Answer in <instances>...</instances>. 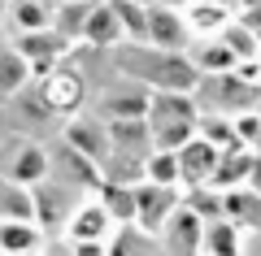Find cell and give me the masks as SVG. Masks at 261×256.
Masks as SVG:
<instances>
[{"label":"cell","instance_id":"cell-16","mask_svg":"<svg viewBox=\"0 0 261 256\" xmlns=\"http://www.w3.org/2000/svg\"><path fill=\"white\" fill-rule=\"evenodd\" d=\"M92 13V0H70L61 5V18H57V35L70 44V39H83V22Z\"/></svg>","mask_w":261,"mask_h":256},{"label":"cell","instance_id":"cell-27","mask_svg":"<svg viewBox=\"0 0 261 256\" xmlns=\"http://www.w3.org/2000/svg\"><path fill=\"white\" fill-rule=\"evenodd\" d=\"M157 5H166V9H178V13H183L187 5H192V0H157Z\"/></svg>","mask_w":261,"mask_h":256},{"label":"cell","instance_id":"cell-14","mask_svg":"<svg viewBox=\"0 0 261 256\" xmlns=\"http://www.w3.org/2000/svg\"><path fill=\"white\" fill-rule=\"evenodd\" d=\"M109 9L118 13V26L130 44L148 39V13H144V5H135V0H109Z\"/></svg>","mask_w":261,"mask_h":256},{"label":"cell","instance_id":"cell-12","mask_svg":"<svg viewBox=\"0 0 261 256\" xmlns=\"http://www.w3.org/2000/svg\"><path fill=\"white\" fill-rule=\"evenodd\" d=\"M35 247H39V226L35 221H18V217L0 221V252L5 256H27Z\"/></svg>","mask_w":261,"mask_h":256},{"label":"cell","instance_id":"cell-10","mask_svg":"<svg viewBox=\"0 0 261 256\" xmlns=\"http://www.w3.org/2000/svg\"><path fill=\"white\" fill-rule=\"evenodd\" d=\"M183 22L192 35H222V26H231V9H222V5H205V0H192L183 9Z\"/></svg>","mask_w":261,"mask_h":256},{"label":"cell","instance_id":"cell-25","mask_svg":"<svg viewBox=\"0 0 261 256\" xmlns=\"http://www.w3.org/2000/svg\"><path fill=\"white\" fill-rule=\"evenodd\" d=\"M235 22H240L248 35H257V44H261V5H257V9H240V18H235Z\"/></svg>","mask_w":261,"mask_h":256},{"label":"cell","instance_id":"cell-29","mask_svg":"<svg viewBox=\"0 0 261 256\" xmlns=\"http://www.w3.org/2000/svg\"><path fill=\"white\" fill-rule=\"evenodd\" d=\"M205 5H222V9H235V0H205Z\"/></svg>","mask_w":261,"mask_h":256},{"label":"cell","instance_id":"cell-8","mask_svg":"<svg viewBox=\"0 0 261 256\" xmlns=\"http://www.w3.org/2000/svg\"><path fill=\"white\" fill-rule=\"evenodd\" d=\"M83 39L92 48H118V44H126V35H122V26H118V13L109 9V0H105V5H92V13H87V22H83Z\"/></svg>","mask_w":261,"mask_h":256},{"label":"cell","instance_id":"cell-15","mask_svg":"<svg viewBox=\"0 0 261 256\" xmlns=\"http://www.w3.org/2000/svg\"><path fill=\"white\" fill-rule=\"evenodd\" d=\"M144 178L152 187H178V156L174 152H152L144 161Z\"/></svg>","mask_w":261,"mask_h":256},{"label":"cell","instance_id":"cell-26","mask_svg":"<svg viewBox=\"0 0 261 256\" xmlns=\"http://www.w3.org/2000/svg\"><path fill=\"white\" fill-rule=\"evenodd\" d=\"M79 256H100V243H74Z\"/></svg>","mask_w":261,"mask_h":256},{"label":"cell","instance_id":"cell-9","mask_svg":"<svg viewBox=\"0 0 261 256\" xmlns=\"http://www.w3.org/2000/svg\"><path fill=\"white\" fill-rule=\"evenodd\" d=\"M187 61H192L196 74H231V70H240V61L231 56V48H226L222 39H205V44H196L192 52H187Z\"/></svg>","mask_w":261,"mask_h":256},{"label":"cell","instance_id":"cell-20","mask_svg":"<svg viewBox=\"0 0 261 256\" xmlns=\"http://www.w3.org/2000/svg\"><path fill=\"white\" fill-rule=\"evenodd\" d=\"M226 213L244 217V226H261V195L257 191H231L226 195Z\"/></svg>","mask_w":261,"mask_h":256},{"label":"cell","instance_id":"cell-23","mask_svg":"<svg viewBox=\"0 0 261 256\" xmlns=\"http://www.w3.org/2000/svg\"><path fill=\"white\" fill-rule=\"evenodd\" d=\"M27 78H31V70H27V61H22L18 52L0 56V92H18Z\"/></svg>","mask_w":261,"mask_h":256},{"label":"cell","instance_id":"cell-18","mask_svg":"<svg viewBox=\"0 0 261 256\" xmlns=\"http://www.w3.org/2000/svg\"><path fill=\"white\" fill-rule=\"evenodd\" d=\"M44 169H48V156L39 152V148H22V156L13 161V183H35L39 187V178H44Z\"/></svg>","mask_w":261,"mask_h":256},{"label":"cell","instance_id":"cell-2","mask_svg":"<svg viewBox=\"0 0 261 256\" xmlns=\"http://www.w3.org/2000/svg\"><path fill=\"white\" fill-rule=\"evenodd\" d=\"M13 52L27 61L31 78H44V74H53V70H57V56L65 52V39L57 35L53 26H48V31H22Z\"/></svg>","mask_w":261,"mask_h":256},{"label":"cell","instance_id":"cell-6","mask_svg":"<svg viewBox=\"0 0 261 256\" xmlns=\"http://www.w3.org/2000/svg\"><path fill=\"white\" fill-rule=\"evenodd\" d=\"M130 191H135V217H140L148 230H161V221H170V209L178 204L174 187H152V183H144V187H130Z\"/></svg>","mask_w":261,"mask_h":256},{"label":"cell","instance_id":"cell-5","mask_svg":"<svg viewBox=\"0 0 261 256\" xmlns=\"http://www.w3.org/2000/svg\"><path fill=\"white\" fill-rule=\"evenodd\" d=\"M174 156H178V178H183V183L196 191V187H205L209 178H214L218 156H222V152H218L214 144H205V139H187Z\"/></svg>","mask_w":261,"mask_h":256},{"label":"cell","instance_id":"cell-28","mask_svg":"<svg viewBox=\"0 0 261 256\" xmlns=\"http://www.w3.org/2000/svg\"><path fill=\"white\" fill-rule=\"evenodd\" d=\"M235 5H240V9H257L261 0H235Z\"/></svg>","mask_w":261,"mask_h":256},{"label":"cell","instance_id":"cell-1","mask_svg":"<svg viewBox=\"0 0 261 256\" xmlns=\"http://www.w3.org/2000/svg\"><path fill=\"white\" fill-rule=\"evenodd\" d=\"M196 92L205 96L209 109L218 113H235V109H248L252 100H257V92H252L248 82L240 78V74H200V82H196Z\"/></svg>","mask_w":261,"mask_h":256},{"label":"cell","instance_id":"cell-11","mask_svg":"<svg viewBox=\"0 0 261 256\" xmlns=\"http://www.w3.org/2000/svg\"><path fill=\"white\" fill-rule=\"evenodd\" d=\"M109 213H105V204H83V209L70 217V239L74 243H100L105 235H109Z\"/></svg>","mask_w":261,"mask_h":256},{"label":"cell","instance_id":"cell-3","mask_svg":"<svg viewBox=\"0 0 261 256\" xmlns=\"http://www.w3.org/2000/svg\"><path fill=\"white\" fill-rule=\"evenodd\" d=\"M148 39L144 44L148 48H161V52H178V48H187V22L178 9H166V5H148Z\"/></svg>","mask_w":261,"mask_h":256},{"label":"cell","instance_id":"cell-21","mask_svg":"<svg viewBox=\"0 0 261 256\" xmlns=\"http://www.w3.org/2000/svg\"><path fill=\"white\" fill-rule=\"evenodd\" d=\"M218 39H222V44L231 48V56H235L240 65L248 61V56H257V35H248V31H244L240 22H231V26H222V35H218Z\"/></svg>","mask_w":261,"mask_h":256},{"label":"cell","instance_id":"cell-13","mask_svg":"<svg viewBox=\"0 0 261 256\" xmlns=\"http://www.w3.org/2000/svg\"><path fill=\"white\" fill-rule=\"evenodd\" d=\"M200 217H196L192 209H183V213H170V247H174L178 256H196V247H200Z\"/></svg>","mask_w":261,"mask_h":256},{"label":"cell","instance_id":"cell-30","mask_svg":"<svg viewBox=\"0 0 261 256\" xmlns=\"http://www.w3.org/2000/svg\"><path fill=\"white\" fill-rule=\"evenodd\" d=\"M61 5H70V0H61Z\"/></svg>","mask_w":261,"mask_h":256},{"label":"cell","instance_id":"cell-19","mask_svg":"<svg viewBox=\"0 0 261 256\" xmlns=\"http://www.w3.org/2000/svg\"><path fill=\"white\" fill-rule=\"evenodd\" d=\"M105 213H109L113 221H135V191L109 183L105 187Z\"/></svg>","mask_w":261,"mask_h":256},{"label":"cell","instance_id":"cell-17","mask_svg":"<svg viewBox=\"0 0 261 256\" xmlns=\"http://www.w3.org/2000/svg\"><path fill=\"white\" fill-rule=\"evenodd\" d=\"M105 118L109 122H144L148 118V96H118V100H105Z\"/></svg>","mask_w":261,"mask_h":256},{"label":"cell","instance_id":"cell-22","mask_svg":"<svg viewBox=\"0 0 261 256\" xmlns=\"http://www.w3.org/2000/svg\"><path fill=\"white\" fill-rule=\"evenodd\" d=\"M13 22H18L22 31H48L53 26V13H48V5H39V0H18Z\"/></svg>","mask_w":261,"mask_h":256},{"label":"cell","instance_id":"cell-24","mask_svg":"<svg viewBox=\"0 0 261 256\" xmlns=\"http://www.w3.org/2000/svg\"><path fill=\"white\" fill-rule=\"evenodd\" d=\"M200 239H205L209 256H235V230L226 226V221H214V226H209Z\"/></svg>","mask_w":261,"mask_h":256},{"label":"cell","instance_id":"cell-4","mask_svg":"<svg viewBox=\"0 0 261 256\" xmlns=\"http://www.w3.org/2000/svg\"><path fill=\"white\" fill-rule=\"evenodd\" d=\"M39 87V104L53 113H74L83 104V78L79 74H65V70H53L35 82Z\"/></svg>","mask_w":261,"mask_h":256},{"label":"cell","instance_id":"cell-7","mask_svg":"<svg viewBox=\"0 0 261 256\" xmlns=\"http://www.w3.org/2000/svg\"><path fill=\"white\" fill-rule=\"evenodd\" d=\"M65 139H70V148L83 152L87 161H109V130H105V122L74 118L70 126H65Z\"/></svg>","mask_w":261,"mask_h":256}]
</instances>
